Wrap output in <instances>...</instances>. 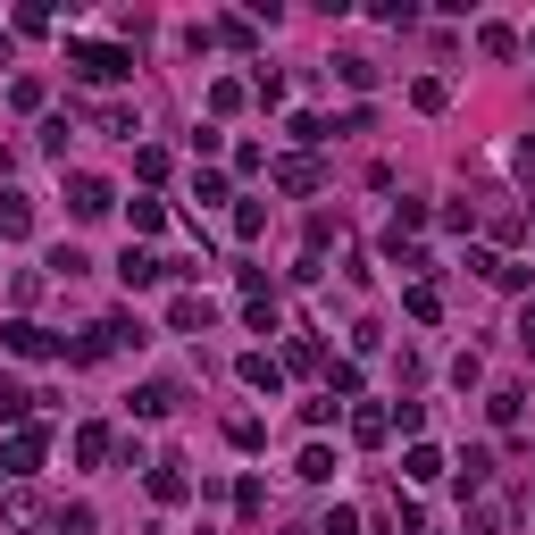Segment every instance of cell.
<instances>
[{"instance_id":"6da1fadb","label":"cell","mask_w":535,"mask_h":535,"mask_svg":"<svg viewBox=\"0 0 535 535\" xmlns=\"http://www.w3.org/2000/svg\"><path fill=\"white\" fill-rule=\"evenodd\" d=\"M67 67H76L84 84H126L134 51H118V42H67Z\"/></svg>"},{"instance_id":"7a4b0ae2","label":"cell","mask_w":535,"mask_h":535,"mask_svg":"<svg viewBox=\"0 0 535 535\" xmlns=\"http://www.w3.org/2000/svg\"><path fill=\"white\" fill-rule=\"evenodd\" d=\"M42 452H51V435H42V427H17V435H9V452H0V477H26Z\"/></svg>"},{"instance_id":"3957f363","label":"cell","mask_w":535,"mask_h":535,"mask_svg":"<svg viewBox=\"0 0 535 535\" xmlns=\"http://www.w3.org/2000/svg\"><path fill=\"white\" fill-rule=\"evenodd\" d=\"M67 209H76V218H109V209H118V193H109L101 176H67Z\"/></svg>"},{"instance_id":"277c9868","label":"cell","mask_w":535,"mask_h":535,"mask_svg":"<svg viewBox=\"0 0 535 535\" xmlns=\"http://www.w3.org/2000/svg\"><path fill=\"white\" fill-rule=\"evenodd\" d=\"M0 335H9V352H17V360H51V352H59V335H51V327H34V318H9Z\"/></svg>"},{"instance_id":"5b68a950","label":"cell","mask_w":535,"mask_h":535,"mask_svg":"<svg viewBox=\"0 0 535 535\" xmlns=\"http://www.w3.org/2000/svg\"><path fill=\"white\" fill-rule=\"evenodd\" d=\"M510 527V502L494 494V485H485V494H469V535H502Z\"/></svg>"},{"instance_id":"8992f818","label":"cell","mask_w":535,"mask_h":535,"mask_svg":"<svg viewBox=\"0 0 535 535\" xmlns=\"http://www.w3.org/2000/svg\"><path fill=\"white\" fill-rule=\"evenodd\" d=\"M184 494H193L184 460H151V502H184Z\"/></svg>"},{"instance_id":"52a82bcc","label":"cell","mask_w":535,"mask_h":535,"mask_svg":"<svg viewBox=\"0 0 535 535\" xmlns=\"http://www.w3.org/2000/svg\"><path fill=\"white\" fill-rule=\"evenodd\" d=\"M118 276H126L134 293H143V285H159V276H168V260H159V251H134V243H126V260H118Z\"/></svg>"},{"instance_id":"ba28073f","label":"cell","mask_w":535,"mask_h":535,"mask_svg":"<svg viewBox=\"0 0 535 535\" xmlns=\"http://www.w3.org/2000/svg\"><path fill=\"white\" fill-rule=\"evenodd\" d=\"M184 402V385H143V393H134V418H168Z\"/></svg>"},{"instance_id":"9c48e42d","label":"cell","mask_w":535,"mask_h":535,"mask_svg":"<svg viewBox=\"0 0 535 535\" xmlns=\"http://www.w3.org/2000/svg\"><path fill=\"white\" fill-rule=\"evenodd\" d=\"M402 477H410V485H435V477H444V452H435V444H410Z\"/></svg>"},{"instance_id":"30bf717a","label":"cell","mask_w":535,"mask_h":535,"mask_svg":"<svg viewBox=\"0 0 535 535\" xmlns=\"http://www.w3.org/2000/svg\"><path fill=\"white\" fill-rule=\"evenodd\" d=\"M243 385L251 393H276V385H285V368H276L268 352H243Z\"/></svg>"},{"instance_id":"8fae6325","label":"cell","mask_w":535,"mask_h":535,"mask_svg":"<svg viewBox=\"0 0 535 535\" xmlns=\"http://www.w3.org/2000/svg\"><path fill=\"white\" fill-rule=\"evenodd\" d=\"M0 235H34V201L26 193H0Z\"/></svg>"},{"instance_id":"7c38bea8","label":"cell","mask_w":535,"mask_h":535,"mask_svg":"<svg viewBox=\"0 0 535 535\" xmlns=\"http://www.w3.org/2000/svg\"><path fill=\"white\" fill-rule=\"evenodd\" d=\"M276 184L285 193H318V159H276Z\"/></svg>"},{"instance_id":"4fadbf2b","label":"cell","mask_w":535,"mask_h":535,"mask_svg":"<svg viewBox=\"0 0 535 535\" xmlns=\"http://www.w3.org/2000/svg\"><path fill=\"white\" fill-rule=\"evenodd\" d=\"M168 327H176V335H201V327H209V301H193V293L168 301Z\"/></svg>"},{"instance_id":"5bb4252c","label":"cell","mask_w":535,"mask_h":535,"mask_svg":"<svg viewBox=\"0 0 535 535\" xmlns=\"http://www.w3.org/2000/svg\"><path fill=\"white\" fill-rule=\"evenodd\" d=\"M76 460H84V469H101V460H109V427H76Z\"/></svg>"},{"instance_id":"9a60e30c","label":"cell","mask_w":535,"mask_h":535,"mask_svg":"<svg viewBox=\"0 0 535 535\" xmlns=\"http://www.w3.org/2000/svg\"><path fill=\"white\" fill-rule=\"evenodd\" d=\"M352 435H360V444H385L393 418H385V410H352Z\"/></svg>"},{"instance_id":"2e32d148","label":"cell","mask_w":535,"mask_h":535,"mask_svg":"<svg viewBox=\"0 0 535 535\" xmlns=\"http://www.w3.org/2000/svg\"><path fill=\"white\" fill-rule=\"evenodd\" d=\"M293 477H310V485H327V477H335V452H327V444H310V452H301V469H293Z\"/></svg>"},{"instance_id":"e0dca14e","label":"cell","mask_w":535,"mask_h":535,"mask_svg":"<svg viewBox=\"0 0 535 535\" xmlns=\"http://www.w3.org/2000/svg\"><path fill=\"white\" fill-rule=\"evenodd\" d=\"M235 510H243V519H260V510H268V485L243 477V485H235Z\"/></svg>"},{"instance_id":"ac0fdd59","label":"cell","mask_w":535,"mask_h":535,"mask_svg":"<svg viewBox=\"0 0 535 535\" xmlns=\"http://www.w3.org/2000/svg\"><path fill=\"white\" fill-rule=\"evenodd\" d=\"M477 42H485V59H510V51H519V34H510V26H477Z\"/></svg>"},{"instance_id":"d6986e66","label":"cell","mask_w":535,"mask_h":535,"mask_svg":"<svg viewBox=\"0 0 535 535\" xmlns=\"http://www.w3.org/2000/svg\"><path fill=\"white\" fill-rule=\"evenodd\" d=\"M226 435H235V452H260V444H268V427H260V418H235Z\"/></svg>"},{"instance_id":"ffe728a7","label":"cell","mask_w":535,"mask_h":535,"mask_svg":"<svg viewBox=\"0 0 535 535\" xmlns=\"http://www.w3.org/2000/svg\"><path fill=\"white\" fill-rule=\"evenodd\" d=\"M410 318H444V293H435V285H410Z\"/></svg>"},{"instance_id":"44dd1931","label":"cell","mask_w":535,"mask_h":535,"mask_svg":"<svg viewBox=\"0 0 535 535\" xmlns=\"http://www.w3.org/2000/svg\"><path fill=\"white\" fill-rule=\"evenodd\" d=\"M0 418H26V385L17 377H0Z\"/></svg>"},{"instance_id":"7402d4cb","label":"cell","mask_w":535,"mask_h":535,"mask_svg":"<svg viewBox=\"0 0 535 535\" xmlns=\"http://www.w3.org/2000/svg\"><path fill=\"white\" fill-rule=\"evenodd\" d=\"M519 352H527V360H535V310H527V318H519Z\"/></svg>"},{"instance_id":"603a6c76","label":"cell","mask_w":535,"mask_h":535,"mask_svg":"<svg viewBox=\"0 0 535 535\" xmlns=\"http://www.w3.org/2000/svg\"><path fill=\"white\" fill-rule=\"evenodd\" d=\"M519 176H535V143H519Z\"/></svg>"},{"instance_id":"cb8c5ba5","label":"cell","mask_w":535,"mask_h":535,"mask_svg":"<svg viewBox=\"0 0 535 535\" xmlns=\"http://www.w3.org/2000/svg\"><path fill=\"white\" fill-rule=\"evenodd\" d=\"M0 59H9V42H0Z\"/></svg>"}]
</instances>
